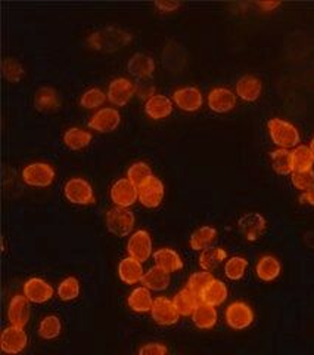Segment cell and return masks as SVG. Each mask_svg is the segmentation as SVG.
Instances as JSON below:
<instances>
[{
    "mask_svg": "<svg viewBox=\"0 0 314 355\" xmlns=\"http://www.w3.org/2000/svg\"><path fill=\"white\" fill-rule=\"evenodd\" d=\"M152 176H154V173H152L151 166L145 162L133 163L127 171V180L136 185L138 188L142 187L143 184H147Z\"/></svg>",
    "mask_w": 314,
    "mask_h": 355,
    "instance_id": "cell-37",
    "label": "cell"
},
{
    "mask_svg": "<svg viewBox=\"0 0 314 355\" xmlns=\"http://www.w3.org/2000/svg\"><path fill=\"white\" fill-rule=\"evenodd\" d=\"M299 202L301 203H307L310 206H314V185L311 188H308L307 191H304V193L299 196Z\"/></svg>",
    "mask_w": 314,
    "mask_h": 355,
    "instance_id": "cell-47",
    "label": "cell"
},
{
    "mask_svg": "<svg viewBox=\"0 0 314 355\" xmlns=\"http://www.w3.org/2000/svg\"><path fill=\"white\" fill-rule=\"evenodd\" d=\"M151 315L155 323L161 326H173L178 323L181 314L173 302V299H168L164 296L156 297L154 301V306L151 309Z\"/></svg>",
    "mask_w": 314,
    "mask_h": 355,
    "instance_id": "cell-10",
    "label": "cell"
},
{
    "mask_svg": "<svg viewBox=\"0 0 314 355\" xmlns=\"http://www.w3.org/2000/svg\"><path fill=\"white\" fill-rule=\"evenodd\" d=\"M35 107L41 113H53L61 107L58 92L52 87H40L35 94Z\"/></svg>",
    "mask_w": 314,
    "mask_h": 355,
    "instance_id": "cell-28",
    "label": "cell"
},
{
    "mask_svg": "<svg viewBox=\"0 0 314 355\" xmlns=\"http://www.w3.org/2000/svg\"><path fill=\"white\" fill-rule=\"evenodd\" d=\"M142 284L148 287L149 291L154 292H164L165 288L170 286V272L160 268V266H151V268L145 272Z\"/></svg>",
    "mask_w": 314,
    "mask_h": 355,
    "instance_id": "cell-27",
    "label": "cell"
},
{
    "mask_svg": "<svg viewBox=\"0 0 314 355\" xmlns=\"http://www.w3.org/2000/svg\"><path fill=\"white\" fill-rule=\"evenodd\" d=\"M290 182L301 193L307 191L308 188L314 185V169L308 172H293V175H290Z\"/></svg>",
    "mask_w": 314,
    "mask_h": 355,
    "instance_id": "cell-43",
    "label": "cell"
},
{
    "mask_svg": "<svg viewBox=\"0 0 314 355\" xmlns=\"http://www.w3.org/2000/svg\"><path fill=\"white\" fill-rule=\"evenodd\" d=\"M143 263L131 257L124 258L118 265V277L122 283L136 284L143 280Z\"/></svg>",
    "mask_w": 314,
    "mask_h": 355,
    "instance_id": "cell-22",
    "label": "cell"
},
{
    "mask_svg": "<svg viewBox=\"0 0 314 355\" xmlns=\"http://www.w3.org/2000/svg\"><path fill=\"white\" fill-rule=\"evenodd\" d=\"M155 6L161 9L163 12H173V10L181 8V3H176V2H156Z\"/></svg>",
    "mask_w": 314,
    "mask_h": 355,
    "instance_id": "cell-46",
    "label": "cell"
},
{
    "mask_svg": "<svg viewBox=\"0 0 314 355\" xmlns=\"http://www.w3.org/2000/svg\"><path fill=\"white\" fill-rule=\"evenodd\" d=\"M111 200L116 207H130L139 200V188L127 178H121L111 187Z\"/></svg>",
    "mask_w": 314,
    "mask_h": 355,
    "instance_id": "cell-7",
    "label": "cell"
},
{
    "mask_svg": "<svg viewBox=\"0 0 314 355\" xmlns=\"http://www.w3.org/2000/svg\"><path fill=\"white\" fill-rule=\"evenodd\" d=\"M145 113L154 120H163L173 113V99L165 95H155L145 104Z\"/></svg>",
    "mask_w": 314,
    "mask_h": 355,
    "instance_id": "cell-24",
    "label": "cell"
},
{
    "mask_svg": "<svg viewBox=\"0 0 314 355\" xmlns=\"http://www.w3.org/2000/svg\"><path fill=\"white\" fill-rule=\"evenodd\" d=\"M22 180L30 187L44 188L49 187L55 180V171L50 164L36 162L27 164L22 171Z\"/></svg>",
    "mask_w": 314,
    "mask_h": 355,
    "instance_id": "cell-6",
    "label": "cell"
},
{
    "mask_svg": "<svg viewBox=\"0 0 314 355\" xmlns=\"http://www.w3.org/2000/svg\"><path fill=\"white\" fill-rule=\"evenodd\" d=\"M217 230L214 227H210V225H204L198 230H195L192 232V236H190V248L192 250H198V252H203L208 248H211V244L217 240Z\"/></svg>",
    "mask_w": 314,
    "mask_h": 355,
    "instance_id": "cell-30",
    "label": "cell"
},
{
    "mask_svg": "<svg viewBox=\"0 0 314 355\" xmlns=\"http://www.w3.org/2000/svg\"><path fill=\"white\" fill-rule=\"evenodd\" d=\"M219 313L216 306H210L205 304H201L192 315L194 324L201 330H210L217 324Z\"/></svg>",
    "mask_w": 314,
    "mask_h": 355,
    "instance_id": "cell-33",
    "label": "cell"
},
{
    "mask_svg": "<svg viewBox=\"0 0 314 355\" xmlns=\"http://www.w3.org/2000/svg\"><path fill=\"white\" fill-rule=\"evenodd\" d=\"M173 302L178 311V314L183 317H189V315L192 317L196 308L201 305V299H199V295L190 291V288L185 287L173 297Z\"/></svg>",
    "mask_w": 314,
    "mask_h": 355,
    "instance_id": "cell-25",
    "label": "cell"
},
{
    "mask_svg": "<svg viewBox=\"0 0 314 355\" xmlns=\"http://www.w3.org/2000/svg\"><path fill=\"white\" fill-rule=\"evenodd\" d=\"M267 130L268 135H270L272 142L277 148L290 150L299 146L301 135L299 130L295 125L290 123L288 120L273 117L267 121Z\"/></svg>",
    "mask_w": 314,
    "mask_h": 355,
    "instance_id": "cell-2",
    "label": "cell"
},
{
    "mask_svg": "<svg viewBox=\"0 0 314 355\" xmlns=\"http://www.w3.org/2000/svg\"><path fill=\"white\" fill-rule=\"evenodd\" d=\"M154 301L151 291L148 287L140 286L136 287L134 291L130 293L127 304L134 311V313H151V309L154 306Z\"/></svg>",
    "mask_w": 314,
    "mask_h": 355,
    "instance_id": "cell-29",
    "label": "cell"
},
{
    "mask_svg": "<svg viewBox=\"0 0 314 355\" xmlns=\"http://www.w3.org/2000/svg\"><path fill=\"white\" fill-rule=\"evenodd\" d=\"M28 343V336L24 327L17 326H8L3 333L2 339H0V347L2 351L8 355H17L26 349Z\"/></svg>",
    "mask_w": 314,
    "mask_h": 355,
    "instance_id": "cell-11",
    "label": "cell"
},
{
    "mask_svg": "<svg viewBox=\"0 0 314 355\" xmlns=\"http://www.w3.org/2000/svg\"><path fill=\"white\" fill-rule=\"evenodd\" d=\"M212 279H214V277H212V274L210 271H204V270L198 271V272H194L192 275L189 277L186 287L190 288L192 292H195L196 295H199L208 286V283Z\"/></svg>",
    "mask_w": 314,
    "mask_h": 355,
    "instance_id": "cell-41",
    "label": "cell"
},
{
    "mask_svg": "<svg viewBox=\"0 0 314 355\" xmlns=\"http://www.w3.org/2000/svg\"><path fill=\"white\" fill-rule=\"evenodd\" d=\"M270 162L273 171L280 176H290L294 172L290 151L284 148H276L270 153Z\"/></svg>",
    "mask_w": 314,
    "mask_h": 355,
    "instance_id": "cell-34",
    "label": "cell"
},
{
    "mask_svg": "<svg viewBox=\"0 0 314 355\" xmlns=\"http://www.w3.org/2000/svg\"><path fill=\"white\" fill-rule=\"evenodd\" d=\"M241 234L248 241H257L267 230V220L259 212H248L238 220Z\"/></svg>",
    "mask_w": 314,
    "mask_h": 355,
    "instance_id": "cell-12",
    "label": "cell"
},
{
    "mask_svg": "<svg viewBox=\"0 0 314 355\" xmlns=\"http://www.w3.org/2000/svg\"><path fill=\"white\" fill-rule=\"evenodd\" d=\"M3 74L9 82H19L24 76V67L15 58H6L3 61Z\"/></svg>",
    "mask_w": 314,
    "mask_h": 355,
    "instance_id": "cell-42",
    "label": "cell"
},
{
    "mask_svg": "<svg viewBox=\"0 0 314 355\" xmlns=\"http://www.w3.org/2000/svg\"><path fill=\"white\" fill-rule=\"evenodd\" d=\"M136 92H138L136 83L127 79V77H118V79H114L109 83L107 95L112 104L122 107L126 105L134 95H136Z\"/></svg>",
    "mask_w": 314,
    "mask_h": 355,
    "instance_id": "cell-8",
    "label": "cell"
},
{
    "mask_svg": "<svg viewBox=\"0 0 314 355\" xmlns=\"http://www.w3.org/2000/svg\"><path fill=\"white\" fill-rule=\"evenodd\" d=\"M282 272V263L272 254H264L255 265V274L264 283L275 282Z\"/></svg>",
    "mask_w": 314,
    "mask_h": 355,
    "instance_id": "cell-23",
    "label": "cell"
},
{
    "mask_svg": "<svg viewBox=\"0 0 314 355\" xmlns=\"http://www.w3.org/2000/svg\"><path fill=\"white\" fill-rule=\"evenodd\" d=\"M257 6L263 10H267V12H270V10L279 8L280 3L279 2H260V3H257Z\"/></svg>",
    "mask_w": 314,
    "mask_h": 355,
    "instance_id": "cell-48",
    "label": "cell"
},
{
    "mask_svg": "<svg viewBox=\"0 0 314 355\" xmlns=\"http://www.w3.org/2000/svg\"><path fill=\"white\" fill-rule=\"evenodd\" d=\"M127 70L133 77H136V79H149L155 71V61L149 55L138 52L129 60Z\"/></svg>",
    "mask_w": 314,
    "mask_h": 355,
    "instance_id": "cell-21",
    "label": "cell"
},
{
    "mask_svg": "<svg viewBox=\"0 0 314 355\" xmlns=\"http://www.w3.org/2000/svg\"><path fill=\"white\" fill-rule=\"evenodd\" d=\"M308 147H310V150H311V151H313V154H314V137L311 138V141H310V146H308Z\"/></svg>",
    "mask_w": 314,
    "mask_h": 355,
    "instance_id": "cell-49",
    "label": "cell"
},
{
    "mask_svg": "<svg viewBox=\"0 0 314 355\" xmlns=\"http://www.w3.org/2000/svg\"><path fill=\"white\" fill-rule=\"evenodd\" d=\"M138 94L140 99H151L152 96H155V86H152L151 83H143L142 86H138Z\"/></svg>",
    "mask_w": 314,
    "mask_h": 355,
    "instance_id": "cell-45",
    "label": "cell"
},
{
    "mask_svg": "<svg viewBox=\"0 0 314 355\" xmlns=\"http://www.w3.org/2000/svg\"><path fill=\"white\" fill-rule=\"evenodd\" d=\"M127 253L129 257L140 261L142 263L147 262L152 257V239L149 232L145 230L133 232L127 241Z\"/></svg>",
    "mask_w": 314,
    "mask_h": 355,
    "instance_id": "cell-9",
    "label": "cell"
},
{
    "mask_svg": "<svg viewBox=\"0 0 314 355\" xmlns=\"http://www.w3.org/2000/svg\"><path fill=\"white\" fill-rule=\"evenodd\" d=\"M92 133L80 128H71L64 133V144L70 150H83L92 142Z\"/></svg>",
    "mask_w": 314,
    "mask_h": 355,
    "instance_id": "cell-35",
    "label": "cell"
},
{
    "mask_svg": "<svg viewBox=\"0 0 314 355\" xmlns=\"http://www.w3.org/2000/svg\"><path fill=\"white\" fill-rule=\"evenodd\" d=\"M224 261H228V252L219 246H211L199 254V266L204 271L216 270Z\"/></svg>",
    "mask_w": 314,
    "mask_h": 355,
    "instance_id": "cell-31",
    "label": "cell"
},
{
    "mask_svg": "<svg viewBox=\"0 0 314 355\" xmlns=\"http://www.w3.org/2000/svg\"><path fill=\"white\" fill-rule=\"evenodd\" d=\"M154 261L156 266H160V268L165 270L167 272H176L183 268V261L181 254L168 248H163L154 252Z\"/></svg>",
    "mask_w": 314,
    "mask_h": 355,
    "instance_id": "cell-26",
    "label": "cell"
},
{
    "mask_svg": "<svg viewBox=\"0 0 314 355\" xmlns=\"http://www.w3.org/2000/svg\"><path fill=\"white\" fill-rule=\"evenodd\" d=\"M290 159H293L294 172H308L313 171L314 166V154L308 146H302L290 150Z\"/></svg>",
    "mask_w": 314,
    "mask_h": 355,
    "instance_id": "cell-32",
    "label": "cell"
},
{
    "mask_svg": "<svg viewBox=\"0 0 314 355\" xmlns=\"http://www.w3.org/2000/svg\"><path fill=\"white\" fill-rule=\"evenodd\" d=\"M263 83L252 74H245L237 82V96L245 103H254L261 96Z\"/></svg>",
    "mask_w": 314,
    "mask_h": 355,
    "instance_id": "cell-19",
    "label": "cell"
},
{
    "mask_svg": "<svg viewBox=\"0 0 314 355\" xmlns=\"http://www.w3.org/2000/svg\"><path fill=\"white\" fill-rule=\"evenodd\" d=\"M64 196L73 205L87 206L95 202L93 188L83 178H71L64 187Z\"/></svg>",
    "mask_w": 314,
    "mask_h": 355,
    "instance_id": "cell-5",
    "label": "cell"
},
{
    "mask_svg": "<svg viewBox=\"0 0 314 355\" xmlns=\"http://www.w3.org/2000/svg\"><path fill=\"white\" fill-rule=\"evenodd\" d=\"M30 301L24 295L15 296L8 308L9 326L26 327L30 320Z\"/></svg>",
    "mask_w": 314,
    "mask_h": 355,
    "instance_id": "cell-18",
    "label": "cell"
},
{
    "mask_svg": "<svg viewBox=\"0 0 314 355\" xmlns=\"http://www.w3.org/2000/svg\"><path fill=\"white\" fill-rule=\"evenodd\" d=\"M165 188L160 178L152 176L151 180L139 187V202L148 209L158 207L164 200Z\"/></svg>",
    "mask_w": 314,
    "mask_h": 355,
    "instance_id": "cell-14",
    "label": "cell"
},
{
    "mask_svg": "<svg viewBox=\"0 0 314 355\" xmlns=\"http://www.w3.org/2000/svg\"><path fill=\"white\" fill-rule=\"evenodd\" d=\"M228 296H229L228 286L219 279H212L204 291L199 293L201 304H205L210 306L223 305L224 302H226Z\"/></svg>",
    "mask_w": 314,
    "mask_h": 355,
    "instance_id": "cell-20",
    "label": "cell"
},
{
    "mask_svg": "<svg viewBox=\"0 0 314 355\" xmlns=\"http://www.w3.org/2000/svg\"><path fill=\"white\" fill-rule=\"evenodd\" d=\"M107 98H108V95L102 91V89L92 87L82 95L80 104L87 110H92V108H98L102 105L107 101Z\"/></svg>",
    "mask_w": 314,
    "mask_h": 355,
    "instance_id": "cell-40",
    "label": "cell"
},
{
    "mask_svg": "<svg viewBox=\"0 0 314 355\" xmlns=\"http://www.w3.org/2000/svg\"><path fill=\"white\" fill-rule=\"evenodd\" d=\"M168 349L163 343L158 342H152V343H147L139 349V355H167Z\"/></svg>",
    "mask_w": 314,
    "mask_h": 355,
    "instance_id": "cell-44",
    "label": "cell"
},
{
    "mask_svg": "<svg viewBox=\"0 0 314 355\" xmlns=\"http://www.w3.org/2000/svg\"><path fill=\"white\" fill-rule=\"evenodd\" d=\"M246 270H248V261L243 257H232L224 262V275L232 282L242 280Z\"/></svg>",
    "mask_w": 314,
    "mask_h": 355,
    "instance_id": "cell-36",
    "label": "cell"
},
{
    "mask_svg": "<svg viewBox=\"0 0 314 355\" xmlns=\"http://www.w3.org/2000/svg\"><path fill=\"white\" fill-rule=\"evenodd\" d=\"M62 331V323L59 317L48 315L44 317L39 324V336L44 340H50L58 338Z\"/></svg>",
    "mask_w": 314,
    "mask_h": 355,
    "instance_id": "cell-38",
    "label": "cell"
},
{
    "mask_svg": "<svg viewBox=\"0 0 314 355\" xmlns=\"http://www.w3.org/2000/svg\"><path fill=\"white\" fill-rule=\"evenodd\" d=\"M24 296L33 304H44L52 299L53 287L39 277H33L24 283Z\"/></svg>",
    "mask_w": 314,
    "mask_h": 355,
    "instance_id": "cell-17",
    "label": "cell"
},
{
    "mask_svg": "<svg viewBox=\"0 0 314 355\" xmlns=\"http://www.w3.org/2000/svg\"><path fill=\"white\" fill-rule=\"evenodd\" d=\"M224 320L230 329L233 330H245L248 329L255 320L252 308L242 301L232 302L226 311H224Z\"/></svg>",
    "mask_w": 314,
    "mask_h": 355,
    "instance_id": "cell-4",
    "label": "cell"
},
{
    "mask_svg": "<svg viewBox=\"0 0 314 355\" xmlns=\"http://www.w3.org/2000/svg\"><path fill=\"white\" fill-rule=\"evenodd\" d=\"M80 295V282H78L75 277H68L58 286V296L61 301L70 302L78 297Z\"/></svg>",
    "mask_w": 314,
    "mask_h": 355,
    "instance_id": "cell-39",
    "label": "cell"
},
{
    "mask_svg": "<svg viewBox=\"0 0 314 355\" xmlns=\"http://www.w3.org/2000/svg\"><path fill=\"white\" fill-rule=\"evenodd\" d=\"M173 103L183 111L194 113L198 111L204 104V96L201 91L195 86H186L182 89H177L173 94Z\"/></svg>",
    "mask_w": 314,
    "mask_h": 355,
    "instance_id": "cell-15",
    "label": "cell"
},
{
    "mask_svg": "<svg viewBox=\"0 0 314 355\" xmlns=\"http://www.w3.org/2000/svg\"><path fill=\"white\" fill-rule=\"evenodd\" d=\"M136 225V218L133 212L124 207H114L107 214V227L109 232L118 237H126Z\"/></svg>",
    "mask_w": 314,
    "mask_h": 355,
    "instance_id": "cell-3",
    "label": "cell"
},
{
    "mask_svg": "<svg viewBox=\"0 0 314 355\" xmlns=\"http://www.w3.org/2000/svg\"><path fill=\"white\" fill-rule=\"evenodd\" d=\"M207 101L211 111L224 114L237 107V94L232 92L228 87H214L208 94Z\"/></svg>",
    "mask_w": 314,
    "mask_h": 355,
    "instance_id": "cell-16",
    "label": "cell"
},
{
    "mask_svg": "<svg viewBox=\"0 0 314 355\" xmlns=\"http://www.w3.org/2000/svg\"><path fill=\"white\" fill-rule=\"evenodd\" d=\"M131 39L133 36L130 31L116 26H109L105 28H100L95 31L93 35L89 36L87 43L91 44V48L95 51L111 53L127 46Z\"/></svg>",
    "mask_w": 314,
    "mask_h": 355,
    "instance_id": "cell-1",
    "label": "cell"
},
{
    "mask_svg": "<svg viewBox=\"0 0 314 355\" xmlns=\"http://www.w3.org/2000/svg\"><path fill=\"white\" fill-rule=\"evenodd\" d=\"M121 123V114L116 108H100L89 120V128L100 133L114 132Z\"/></svg>",
    "mask_w": 314,
    "mask_h": 355,
    "instance_id": "cell-13",
    "label": "cell"
}]
</instances>
